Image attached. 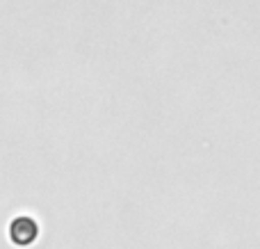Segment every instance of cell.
<instances>
[{
    "label": "cell",
    "mask_w": 260,
    "mask_h": 249,
    "mask_svg": "<svg viewBox=\"0 0 260 249\" xmlns=\"http://www.w3.org/2000/svg\"><path fill=\"white\" fill-rule=\"evenodd\" d=\"M39 238V222L30 215H21L14 217L9 224V240L16 247H30L32 242Z\"/></svg>",
    "instance_id": "6da1fadb"
}]
</instances>
